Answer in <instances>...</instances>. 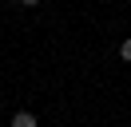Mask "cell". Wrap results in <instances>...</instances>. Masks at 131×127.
I'll use <instances>...</instances> for the list:
<instances>
[{
  "label": "cell",
  "mask_w": 131,
  "mask_h": 127,
  "mask_svg": "<svg viewBox=\"0 0 131 127\" xmlns=\"http://www.w3.org/2000/svg\"><path fill=\"white\" fill-rule=\"evenodd\" d=\"M12 127H40V123H36L32 111H16V115H12Z\"/></svg>",
  "instance_id": "cell-1"
},
{
  "label": "cell",
  "mask_w": 131,
  "mask_h": 127,
  "mask_svg": "<svg viewBox=\"0 0 131 127\" xmlns=\"http://www.w3.org/2000/svg\"><path fill=\"white\" fill-rule=\"evenodd\" d=\"M119 56H123V60L131 64V36H127V40H123V44H119Z\"/></svg>",
  "instance_id": "cell-2"
}]
</instances>
